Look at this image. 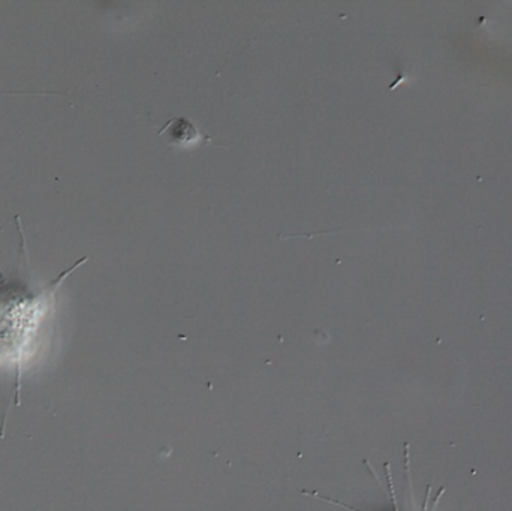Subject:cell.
I'll return each instance as SVG.
<instances>
[{"label": "cell", "instance_id": "1", "mask_svg": "<svg viewBox=\"0 0 512 511\" xmlns=\"http://www.w3.org/2000/svg\"><path fill=\"white\" fill-rule=\"evenodd\" d=\"M20 233V270L8 278L0 266V369L14 374V405H21L23 374L30 368L42 344V327L56 311L57 291L69 275L89 261L81 258L54 281L39 290L30 288V263L20 216H15Z\"/></svg>", "mask_w": 512, "mask_h": 511}, {"label": "cell", "instance_id": "2", "mask_svg": "<svg viewBox=\"0 0 512 511\" xmlns=\"http://www.w3.org/2000/svg\"><path fill=\"white\" fill-rule=\"evenodd\" d=\"M385 474H387L388 492H390V511H400L399 503H397L396 491H394L393 477H391L390 464H385ZM430 494H432V486H427L426 498H424L421 511H435L436 507H438L439 501L444 497L445 488L439 489L438 495H436L435 500L432 501V506H430ZM303 495H306V497L316 498V500L325 501V503L334 504V506L342 507V509L345 510L358 511L355 507L346 506L345 503H340V501H334L331 500V498L322 497V495L316 494V492H303Z\"/></svg>", "mask_w": 512, "mask_h": 511}, {"label": "cell", "instance_id": "3", "mask_svg": "<svg viewBox=\"0 0 512 511\" xmlns=\"http://www.w3.org/2000/svg\"><path fill=\"white\" fill-rule=\"evenodd\" d=\"M159 137L165 138V143L170 146H188L197 143L200 132L189 120L176 117L171 119L164 128L159 131Z\"/></svg>", "mask_w": 512, "mask_h": 511}]
</instances>
